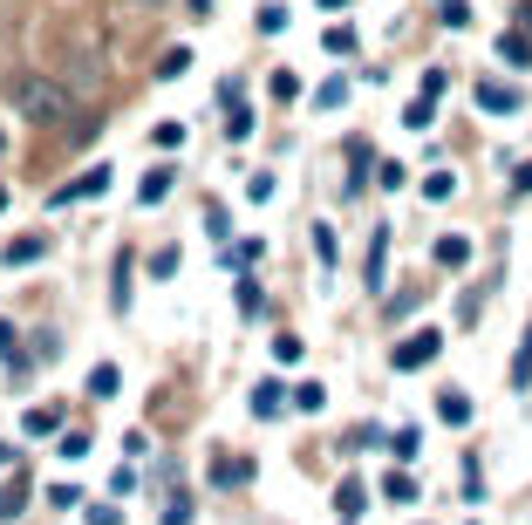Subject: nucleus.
<instances>
[{
    "label": "nucleus",
    "mask_w": 532,
    "mask_h": 525,
    "mask_svg": "<svg viewBox=\"0 0 532 525\" xmlns=\"http://www.w3.org/2000/svg\"><path fill=\"white\" fill-rule=\"evenodd\" d=\"M14 110L28 116L35 130H55V123H69V110H76V89L55 82V75H14Z\"/></svg>",
    "instance_id": "1"
},
{
    "label": "nucleus",
    "mask_w": 532,
    "mask_h": 525,
    "mask_svg": "<svg viewBox=\"0 0 532 525\" xmlns=\"http://www.w3.org/2000/svg\"><path fill=\"white\" fill-rule=\"evenodd\" d=\"M437 348H444V335H437V328H423V335H410L403 348H396V369H423Z\"/></svg>",
    "instance_id": "2"
},
{
    "label": "nucleus",
    "mask_w": 532,
    "mask_h": 525,
    "mask_svg": "<svg viewBox=\"0 0 532 525\" xmlns=\"http://www.w3.org/2000/svg\"><path fill=\"white\" fill-rule=\"evenodd\" d=\"M103 185H110V164H89V171H82L76 185H62V191H55V205H76V198H96Z\"/></svg>",
    "instance_id": "3"
},
{
    "label": "nucleus",
    "mask_w": 532,
    "mask_h": 525,
    "mask_svg": "<svg viewBox=\"0 0 532 525\" xmlns=\"http://www.w3.org/2000/svg\"><path fill=\"white\" fill-rule=\"evenodd\" d=\"M478 103H485L492 116H512V110H519V96H512V89H498V82H478Z\"/></svg>",
    "instance_id": "4"
},
{
    "label": "nucleus",
    "mask_w": 532,
    "mask_h": 525,
    "mask_svg": "<svg viewBox=\"0 0 532 525\" xmlns=\"http://www.w3.org/2000/svg\"><path fill=\"white\" fill-rule=\"evenodd\" d=\"M41 253H48V239H41V232H28V239H14V246H7V266H35Z\"/></svg>",
    "instance_id": "5"
},
{
    "label": "nucleus",
    "mask_w": 532,
    "mask_h": 525,
    "mask_svg": "<svg viewBox=\"0 0 532 525\" xmlns=\"http://www.w3.org/2000/svg\"><path fill=\"white\" fill-rule=\"evenodd\" d=\"M253 478V457H219V485H246Z\"/></svg>",
    "instance_id": "6"
},
{
    "label": "nucleus",
    "mask_w": 532,
    "mask_h": 525,
    "mask_svg": "<svg viewBox=\"0 0 532 525\" xmlns=\"http://www.w3.org/2000/svg\"><path fill=\"white\" fill-rule=\"evenodd\" d=\"M471 260V246L464 239H437V266H464Z\"/></svg>",
    "instance_id": "7"
},
{
    "label": "nucleus",
    "mask_w": 532,
    "mask_h": 525,
    "mask_svg": "<svg viewBox=\"0 0 532 525\" xmlns=\"http://www.w3.org/2000/svg\"><path fill=\"white\" fill-rule=\"evenodd\" d=\"M437 410L451 416V423H471V403H464V396H457V389H444V396H437Z\"/></svg>",
    "instance_id": "8"
},
{
    "label": "nucleus",
    "mask_w": 532,
    "mask_h": 525,
    "mask_svg": "<svg viewBox=\"0 0 532 525\" xmlns=\"http://www.w3.org/2000/svg\"><path fill=\"white\" fill-rule=\"evenodd\" d=\"M498 55H505L512 69H526V62H532V48H526V41H519V35H505V41H498Z\"/></svg>",
    "instance_id": "9"
},
{
    "label": "nucleus",
    "mask_w": 532,
    "mask_h": 525,
    "mask_svg": "<svg viewBox=\"0 0 532 525\" xmlns=\"http://www.w3.org/2000/svg\"><path fill=\"white\" fill-rule=\"evenodd\" d=\"M151 144H157V150H178V144H185V123H157Z\"/></svg>",
    "instance_id": "10"
},
{
    "label": "nucleus",
    "mask_w": 532,
    "mask_h": 525,
    "mask_svg": "<svg viewBox=\"0 0 532 525\" xmlns=\"http://www.w3.org/2000/svg\"><path fill=\"white\" fill-rule=\"evenodd\" d=\"M226 130H232V144H239V137H253V110H239V103H232V110H226Z\"/></svg>",
    "instance_id": "11"
},
{
    "label": "nucleus",
    "mask_w": 532,
    "mask_h": 525,
    "mask_svg": "<svg viewBox=\"0 0 532 525\" xmlns=\"http://www.w3.org/2000/svg\"><path fill=\"white\" fill-rule=\"evenodd\" d=\"M451 191H457L451 171H430V178H423V198H451Z\"/></svg>",
    "instance_id": "12"
},
{
    "label": "nucleus",
    "mask_w": 532,
    "mask_h": 525,
    "mask_svg": "<svg viewBox=\"0 0 532 525\" xmlns=\"http://www.w3.org/2000/svg\"><path fill=\"white\" fill-rule=\"evenodd\" d=\"M253 410H260V416L280 410V382H260V389H253Z\"/></svg>",
    "instance_id": "13"
},
{
    "label": "nucleus",
    "mask_w": 532,
    "mask_h": 525,
    "mask_svg": "<svg viewBox=\"0 0 532 525\" xmlns=\"http://www.w3.org/2000/svg\"><path fill=\"white\" fill-rule=\"evenodd\" d=\"M191 69V48H164V62H157V75H185Z\"/></svg>",
    "instance_id": "14"
},
{
    "label": "nucleus",
    "mask_w": 532,
    "mask_h": 525,
    "mask_svg": "<svg viewBox=\"0 0 532 525\" xmlns=\"http://www.w3.org/2000/svg\"><path fill=\"white\" fill-rule=\"evenodd\" d=\"M164 191H171V171H164V164H157L151 178H144V205H157V198H164Z\"/></svg>",
    "instance_id": "15"
},
{
    "label": "nucleus",
    "mask_w": 532,
    "mask_h": 525,
    "mask_svg": "<svg viewBox=\"0 0 532 525\" xmlns=\"http://www.w3.org/2000/svg\"><path fill=\"white\" fill-rule=\"evenodd\" d=\"M273 96H280V103H294V96H301V82H294V69H280V75H273Z\"/></svg>",
    "instance_id": "16"
},
{
    "label": "nucleus",
    "mask_w": 532,
    "mask_h": 525,
    "mask_svg": "<svg viewBox=\"0 0 532 525\" xmlns=\"http://www.w3.org/2000/svg\"><path fill=\"white\" fill-rule=\"evenodd\" d=\"M342 96H348V82H342V75H335V82H321V96H314V103H321V110H335Z\"/></svg>",
    "instance_id": "17"
},
{
    "label": "nucleus",
    "mask_w": 532,
    "mask_h": 525,
    "mask_svg": "<svg viewBox=\"0 0 532 525\" xmlns=\"http://www.w3.org/2000/svg\"><path fill=\"white\" fill-rule=\"evenodd\" d=\"M21 498H28V485H21V471H14V485L0 491V512H21Z\"/></svg>",
    "instance_id": "18"
},
{
    "label": "nucleus",
    "mask_w": 532,
    "mask_h": 525,
    "mask_svg": "<svg viewBox=\"0 0 532 525\" xmlns=\"http://www.w3.org/2000/svg\"><path fill=\"white\" fill-rule=\"evenodd\" d=\"M89 396H116V369H96V375H89Z\"/></svg>",
    "instance_id": "19"
},
{
    "label": "nucleus",
    "mask_w": 532,
    "mask_h": 525,
    "mask_svg": "<svg viewBox=\"0 0 532 525\" xmlns=\"http://www.w3.org/2000/svg\"><path fill=\"white\" fill-rule=\"evenodd\" d=\"M28 437H55V410H35V416H28Z\"/></svg>",
    "instance_id": "20"
},
{
    "label": "nucleus",
    "mask_w": 532,
    "mask_h": 525,
    "mask_svg": "<svg viewBox=\"0 0 532 525\" xmlns=\"http://www.w3.org/2000/svg\"><path fill=\"white\" fill-rule=\"evenodd\" d=\"M512 382H519V389L532 382V335H526V348H519V369H512Z\"/></svg>",
    "instance_id": "21"
},
{
    "label": "nucleus",
    "mask_w": 532,
    "mask_h": 525,
    "mask_svg": "<svg viewBox=\"0 0 532 525\" xmlns=\"http://www.w3.org/2000/svg\"><path fill=\"white\" fill-rule=\"evenodd\" d=\"M7 348H14V328H7V321H0V355H7Z\"/></svg>",
    "instance_id": "22"
},
{
    "label": "nucleus",
    "mask_w": 532,
    "mask_h": 525,
    "mask_svg": "<svg viewBox=\"0 0 532 525\" xmlns=\"http://www.w3.org/2000/svg\"><path fill=\"white\" fill-rule=\"evenodd\" d=\"M137 7H157V0H137Z\"/></svg>",
    "instance_id": "23"
},
{
    "label": "nucleus",
    "mask_w": 532,
    "mask_h": 525,
    "mask_svg": "<svg viewBox=\"0 0 532 525\" xmlns=\"http://www.w3.org/2000/svg\"><path fill=\"white\" fill-rule=\"evenodd\" d=\"M0 205H7V191H0Z\"/></svg>",
    "instance_id": "24"
},
{
    "label": "nucleus",
    "mask_w": 532,
    "mask_h": 525,
    "mask_svg": "<svg viewBox=\"0 0 532 525\" xmlns=\"http://www.w3.org/2000/svg\"><path fill=\"white\" fill-rule=\"evenodd\" d=\"M0 464H7V450H0Z\"/></svg>",
    "instance_id": "25"
}]
</instances>
